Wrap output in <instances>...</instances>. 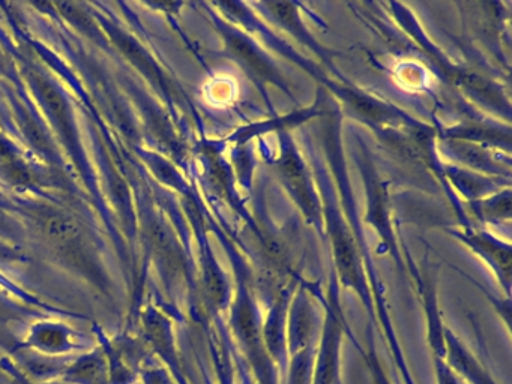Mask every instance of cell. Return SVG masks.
Instances as JSON below:
<instances>
[{
	"label": "cell",
	"mask_w": 512,
	"mask_h": 384,
	"mask_svg": "<svg viewBox=\"0 0 512 384\" xmlns=\"http://www.w3.org/2000/svg\"><path fill=\"white\" fill-rule=\"evenodd\" d=\"M452 363H454L455 368L458 371H461V374L466 375L469 380H472L475 384H493L490 383V378L488 375L479 368L478 363L473 362L466 353H463L461 350H454V356H452Z\"/></svg>",
	"instance_id": "obj_1"
},
{
	"label": "cell",
	"mask_w": 512,
	"mask_h": 384,
	"mask_svg": "<svg viewBox=\"0 0 512 384\" xmlns=\"http://www.w3.org/2000/svg\"><path fill=\"white\" fill-rule=\"evenodd\" d=\"M46 230L50 236L59 237V239H71L79 233L76 222L64 216H50L46 221Z\"/></svg>",
	"instance_id": "obj_2"
}]
</instances>
